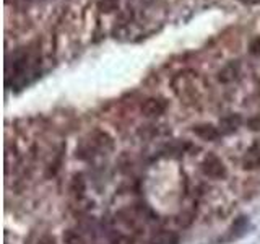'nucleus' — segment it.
<instances>
[{"label":"nucleus","mask_w":260,"mask_h":244,"mask_svg":"<svg viewBox=\"0 0 260 244\" xmlns=\"http://www.w3.org/2000/svg\"><path fill=\"white\" fill-rule=\"evenodd\" d=\"M13 2L15 4H28V2H31V0H13Z\"/></svg>","instance_id":"obj_12"},{"label":"nucleus","mask_w":260,"mask_h":244,"mask_svg":"<svg viewBox=\"0 0 260 244\" xmlns=\"http://www.w3.org/2000/svg\"><path fill=\"white\" fill-rule=\"evenodd\" d=\"M250 54L252 56H260V38H256L254 41L250 43Z\"/></svg>","instance_id":"obj_10"},{"label":"nucleus","mask_w":260,"mask_h":244,"mask_svg":"<svg viewBox=\"0 0 260 244\" xmlns=\"http://www.w3.org/2000/svg\"><path fill=\"white\" fill-rule=\"evenodd\" d=\"M174 93L178 95L184 103H194L198 100L200 87L197 85V74L194 72H182L178 74L172 80Z\"/></svg>","instance_id":"obj_1"},{"label":"nucleus","mask_w":260,"mask_h":244,"mask_svg":"<svg viewBox=\"0 0 260 244\" xmlns=\"http://www.w3.org/2000/svg\"><path fill=\"white\" fill-rule=\"evenodd\" d=\"M238 2L244 4V5H258L260 0H238Z\"/></svg>","instance_id":"obj_11"},{"label":"nucleus","mask_w":260,"mask_h":244,"mask_svg":"<svg viewBox=\"0 0 260 244\" xmlns=\"http://www.w3.org/2000/svg\"><path fill=\"white\" fill-rule=\"evenodd\" d=\"M192 132L197 137H200L202 140H206V142H214L221 137L220 129L213 124H197L194 125Z\"/></svg>","instance_id":"obj_4"},{"label":"nucleus","mask_w":260,"mask_h":244,"mask_svg":"<svg viewBox=\"0 0 260 244\" xmlns=\"http://www.w3.org/2000/svg\"><path fill=\"white\" fill-rule=\"evenodd\" d=\"M166 108H168V101L164 98L153 96V98H148V100L143 101L142 114L145 117H160L161 114H164Z\"/></svg>","instance_id":"obj_3"},{"label":"nucleus","mask_w":260,"mask_h":244,"mask_svg":"<svg viewBox=\"0 0 260 244\" xmlns=\"http://www.w3.org/2000/svg\"><path fill=\"white\" fill-rule=\"evenodd\" d=\"M160 244H178V236L172 233H161L158 238H156Z\"/></svg>","instance_id":"obj_9"},{"label":"nucleus","mask_w":260,"mask_h":244,"mask_svg":"<svg viewBox=\"0 0 260 244\" xmlns=\"http://www.w3.org/2000/svg\"><path fill=\"white\" fill-rule=\"evenodd\" d=\"M202 171H204L205 176L213 177V179H223V177H226L224 163L214 155H208L205 160L202 161Z\"/></svg>","instance_id":"obj_2"},{"label":"nucleus","mask_w":260,"mask_h":244,"mask_svg":"<svg viewBox=\"0 0 260 244\" xmlns=\"http://www.w3.org/2000/svg\"><path fill=\"white\" fill-rule=\"evenodd\" d=\"M238 75H239V64H238V62H230V64L224 65V67L220 70L218 80H220L221 83H230V82H232Z\"/></svg>","instance_id":"obj_7"},{"label":"nucleus","mask_w":260,"mask_h":244,"mask_svg":"<svg viewBox=\"0 0 260 244\" xmlns=\"http://www.w3.org/2000/svg\"><path fill=\"white\" fill-rule=\"evenodd\" d=\"M242 168L249 171L260 168V143H254L246 150L242 156Z\"/></svg>","instance_id":"obj_5"},{"label":"nucleus","mask_w":260,"mask_h":244,"mask_svg":"<svg viewBox=\"0 0 260 244\" xmlns=\"http://www.w3.org/2000/svg\"><path fill=\"white\" fill-rule=\"evenodd\" d=\"M119 9V0H100L98 10L101 13H112Z\"/></svg>","instance_id":"obj_8"},{"label":"nucleus","mask_w":260,"mask_h":244,"mask_svg":"<svg viewBox=\"0 0 260 244\" xmlns=\"http://www.w3.org/2000/svg\"><path fill=\"white\" fill-rule=\"evenodd\" d=\"M240 124H242V117L239 114H228L223 117V119H220L218 129L221 132V135H228V134L236 132L240 127Z\"/></svg>","instance_id":"obj_6"}]
</instances>
